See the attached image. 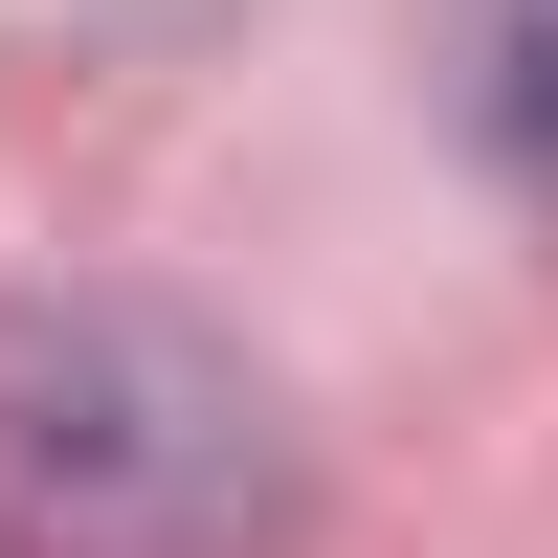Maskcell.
<instances>
[{"instance_id":"obj_1","label":"cell","mask_w":558,"mask_h":558,"mask_svg":"<svg viewBox=\"0 0 558 558\" xmlns=\"http://www.w3.org/2000/svg\"><path fill=\"white\" fill-rule=\"evenodd\" d=\"M313 447L179 291H0V558H291Z\"/></svg>"},{"instance_id":"obj_2","label":"cell","mask_w":558,"mask_h":558,"mask_svg":"<svg viewBox=\"0 0 558 558\" xmlns=\"http://www.w3.org/2000/svg\"><path fill=\"white\" fill-rule=\"evenodd\" d=\"M425 89H447V134L558 223V0H425Z\"/></svg>"}]
</instances>
